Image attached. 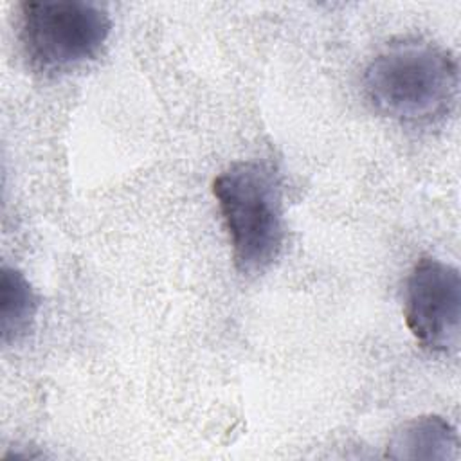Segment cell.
I'll use <instances>...</instances> for the list:
<instances>
[{
    "label": "cell",
    "instance_id": "5",
    "mask_svg": "<svg viewBox=\"0 0 461 461\" xmlns=\"http://www.w3.org/2000/svg\"><path fill=\"white\" fill-rule=\"evenodd\" d=\"M459 438L456 427L441 416H420L402 423L387 443L391 459H454Z\"/></svg>",
    "mask_w": 461,
    "mask_h": 461
},
{
    "label": "cell",
    "instance_id": "3",
    "mask_svg": "<svg viewBox=\"0 0 461 461\" xmlns=\"http://www.w3.org/2000/svg\"><path fill=\"white\" fill-rule=\"evenodd\" d=\"M108 11L92 2L20 4L18 38L29 65L43 74L70 72L95 59L108 41Z\"/></svg>",
    "mask_w": 461,
    "mask_h": 461
},
{
    "label": "cell",
    "instance_id": "6",
    "mask_svg": "<svg viewBox=\"0 0 461 461\" xmlns=\"http://www.w3.org/2000/svg\"><path fill=\"white\" fill-rule=\"evenodd\" d=\"M2 303H0V331L2 344H16L31 330L40 297L27 277L14 267H2Z\"/></svg>",
    "mask_w": 461,
    "mask_h": 461
},
{
    "label": "cell",
    "instance_id": "4",
    "mask_svg": "<svg viewBox=\"0 0 461 461\" xmlns=\"http://www.w3.org/2000/svg\"><path fill=\"white\" fill-rule=\"evenodd\" d=\"M405 322L421 348L454 355L461 340V276L438 258H420L405 285Z\"/></svg>",
    "mask_w": 461,
    "mask_h": 461
},
{
    "label": "cell",
    "instance_id": "1",
    "mask_svg": "<svg viewBox=\"0 0 461 461\" xmlns=\"http://www.w3.org/2000/svg\"><path fill=\"white\" fill-rule=\"evenodd\" d=\"M362 83L367 101L378 113L398 122L429 124L452 110L459 67L438 43L402 40L371 58Z\"/></svg>",
    "mask_w": 461,
    "mask_h": 461
},
{
    "label": "cell",
    "instance_id": "2",
    "mask_svg": "<svg viewBox=\"0 0 461 461\" xmlns=\"http://www.w3.org/2000/svg\"><path fill=\"white\" fill-rule=\"evenodd\" d=\"M212 194L241 274L272 267L285 245L283 191L277 171L261 160H238L212 182Z\"/></svg>",
    "mask_w": 461,
    "mask_h": 461
}]
</instances>
